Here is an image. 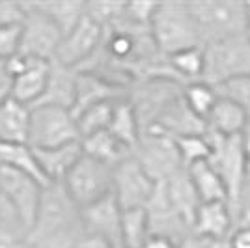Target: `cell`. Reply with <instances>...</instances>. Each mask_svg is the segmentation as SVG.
Instances as JSON below:
<instances>
[{
  "label": "cell",
  "instance_id": "cell-1",
  "mask_svg": "<svg viewBox=\"0 0 250 248\" xmlns=\"http://www.w3.org/2000/svg\"><path fill=\"white\" fill-rule=\"evenodd\" d=\"M83 235L81 207L62 183L43 186L38 213L22 241L32 248H75Z\"/></svg>",
  "mask_w": 250,
  "mask_h": 248
},
{
  "label": "cell",
  "instance_id": "cell-2",
  "mask_svg": "<svg viewBox=\"0 0 250 248\" xmlns=\"http://www.w3.org/2000/svg\"><path fill=\"white\" fill-rule=\"evenodd\" d=\"M211 145V155L208 163L219 174L228 194V207L231 217L237 222L241 215L243 194L250 179V170L241 147L239 136H219L206 133Z\"/></svg>",
  "mask_w": 250,
  "mask_h": 248
},
{
  "label": "cell",
  "instance_id": "cell-3",
  "mask_svg": "<svg viewBox=\"0 0 250 248\" xmlns=\"http://www.w3.org/2000/svg\"><path fill=\"white\" fill-rule=\"evenodd\" d=\"M149 34L163 56L179 51L204 47L187 2H163L157 4L149 22Z\"/></svg>",
  "mask_w": 250,
  "mask_h": 248
},
{
  "label": "cell",
  "instance_id": "cell-4",
  "mask_svg": "<svg viewBox=\"0 0 250 248\" xmlns=\"http://www.w3.org/2000/svg\"><path fill=\"white\" fill-rule=\"evenodd\" d=\"M187 6L204 45L245 34L247 2L200 0L187 2Z\"/></svg>",
  "mask_w": 250,
  "mask_h": 248
},
{
  "label": "cell",
  "instance_id": "cell-5",
  "mask_svg": "<svg viewBox=\"0 0 250 248\" xmlns=\"http://www.w3.org/2000/svg\"><path fill=\"white\" fill-rule=\"evenodd\" d=\"M250 75V45L243 36L204 45L202 83L213 88Z\"/></svg>",
  "mask_w": 250,
  "mask_h": 248
},
{
  "label": "cell",
  "instance_id": "cell-6",
  "mask_svg": "<svg viewBox=\"0 0 250 248\" xmlns=\"http://www.w3.org/2000/svg\"><path fill=\"white\" fill-rule=\"evenodd\" d=\"M75 142H81V135L71 110L58 106L30 108V133H28L30 147L51 149Z\"/></svg>",
  "mask_w": 250,
  "mask_h": 248
},
{
  "label": "cell",
  "instance_id": "cell-7",
  "mask_svg": "<svg viewBox=\"0 0 250 248\" xmlns=\"http://www.w3.org/2000/svg\"><path fill=\"white\" fill-rule=\"evenodd\" d=\"M112 166L81 155L62 179V186L79 207H86L112 192Z\"/></svg>",
  "mask_w": 250,
  "mask_h": 248
},
{
  "label": "cell",
  "instance_id": "cell-8",
  "mask_svg": "<svg viewBox=\"0 0 250 248\" xmlns=\"http://www.w3.org/2000/svg\"><path fill=\"white\" fill-rule=\"evenodd\" d=\"M133 157L157 185L183 170L174 138L157 129H146L140 133Z\"/></svg>",
  "mask_w": 250,
  "mask_h": 248
},
{
  "label": "cell",
  "instance_id": "cell-9",
  "mask_svg": "<svg viewBox=\"0 0 250 248\" xmlns=\"http://www.w3.org/2000/svg\"><path fill=\"white\" fill-rule=\"evenodd\" d=\"M24 17L21 21V49L19 54L34 60L52 62L58 45L62 41V32L56 24L34 6V2H22Z\"/></svg>",
  "mask_w": 250,
  "mask_h": 248
},
{
  "label": "cell",
  "instance_id": "cell-10",
  "mask_svg": "<svg viewBox=\"0 0 250 248\" xmlns=\"http://www.w3.org/2000/svg\"><path fill=\"white\" fill-rule=\"evenodd\" d=\"M157 183L146 174L135 157H127L112 170V194L122 211L146 207Z\"/></svg>",
  "mask_w": 250,
  "mask_h": 248
},
{
  "label": "cell",
  "instance_id": "cell-11",
  "mask_svg": "<svg viewBox=\"0 0 250 248\" xmlns=\"http://www.w3.org/2000/svg\"><path fill=\"white\" fill-rule=\"evenodd\" d=\"M0 192L8 198V202L17 211L26 235L40 207L43 185L19 170L0 165Z\"/></svg>",
  "mask_w": 250,
  "mask_h": 248
},
{
  "label": "cell",
  "instance_id": "cell-12",
  "mask_svg": "<svg viewBox=\"0 0 250 248\" xmlns=\"http://www.w3.org/2000/svg\"><path fill=\"white\" fill-rule=\"evenodd\" d=\"M101 40H103V28L88 15H84L73 30L67 32L62 38L52 62L71 69H81L84 63L94 58V54L101 45Z\"/></svg>",
  "mask_w": 250,
  "mask_h": 248
},
{
  "label": "cell",
  "instance_id": "cell-13",
  "mask_svg": "<svg viewBox=\"0 0 250 248\" xmlns=\"http://www.w3.org/2000/svg\"><path fill=\"white\" fill-rule=\"evenodd\" d=\"M144 209H146L151 237H163L172 241L174 245H179L183 239L192 233L190 226L168 204L165 190L161 185L155 186V192Z\"/></svg>",
  "mask_w": 250,
  "mask_h": 248
},
{
  "label": "cell",
  "instance_id": "cell-14",
  "mask_svg": "<svg viewBox=\"0 0 250 248\" xmlns=\"http://www.w3.org/2000/svg\"><path fill=\"white\" fill-rule=\"evenodd\" d=\"M81 218H83L84 233L104 239L112 247L120 245L122 207L118 206L112 192L90 206L81 207Z\"/></svg>",
  "mask_w": 250,
  "mask_h": 248
},
{
  "label": "cell",
  "instance_id": "cell-15",
  "mask_svg": "<svg viewBox=\"0 0 250 248\" xmlns=\"http://www.w3.org/2000/svg\"><path fill=\"white\" fill-rule=\"evenodd\" d=\"M147 129H157V131L172 136V138H181V136L190 135H206L208 133L206 122L200 120L196 114L190 112V108L185 104L181 93L177 97H174L161 110V114L155 118V122L149 125Z\"/></svg>",
  "mask_w": 250,
  "mask_h": 248
},
{
  "label": "cell",
  "instance_id": "cell-16",
  "mask_svg": "<svg viewBox=\"0 0 250 248\" xmlns=\"http://www.w3.org/2000/svg\"><path fill=\"white\" fill-rule=\"evenodd\" d=\"M49 73H51V62L34 60L26 56L22 71L11 79V99L26 104L28 108L36 106L45 93Z\"/></svg>",
  "mask_w": 250,
  "mask_h": 248
},
{
  "label": "cell",
  "instance_id": "cell-17",
  "mask_svg": "<svg viewBox=\"0 0 250 248\" xmlns=\"http://www.w3.org/2000/svg\"><path fill=\"white\" fill-rule=\"evenodd\" d=\"M235 227V220L226 202H209L200 204L192 220V233L204 239H211L217 243H226L231 229Z\"/></svg>",
  "mask_w": 250,
  "mask_h": 248
},
{
  "label": "cell",
  "instance_id": "cell-18",
  "mask_svg": "<svg viewBox=\"0 0 250 248\" xmlns=\"http://www.w3.org/2000/svg\"><path fill=\"white\" fill-rule=\"evenodd\" d=\"M77 75H79L77 69L51 62L47 88L36 106H58V108L71 110L75 103V92H77Z\"/></svg>",
  "mask_w": 250,
  "mask_h": 248
},
{
  "label": "cell",
  "instance_id": "cell-19",
  "mask_svg": "<svg viewBox=\"0 0 250 248\" xmlns=\"http://www.w3.org/2000/svg\"><path fill=\"white\" fill-rule=\"evenodd\" d=\"M159 185L163 186L168 204L172 206V209L179 217L187 222L190 226V231H192V220L196 215V209L200 207V200L187 170L185 168L179 170L172 177H168L165 183H159Z\"/></svg>",
  "mask_w": 250,
  "mask_h": 248
},
{
  "label": "cell",
  "instance_id": "cell-20",
  "mask_svg": "<svg viewBox=\"0 0 250 248\" xmlns=\"http://www.w3.org/2000/svg\"><path fill=\"white\" fill-rule=\"evenodd\" d=\"M249 122V114L233 99L219 95L215 106L206 118L208 133L219 136H239Z\"/></svg>",
  "mask_w": 250,
  "mask_h": 248
},
{
  "label": "cell",
  "instance_id": "cell-21",
  "mask_svg": "<svg viewBox=\"0 0 250 248\" xmlns=\"http://www.w3.org/2000/svg\"><path fill=\"white\" fill-rule=\"evenodd\" d=\"M34 153L45 179L49 183H62L67 172L73 168L79 157L83 155V149H81V142H75V144L51 147V149H34Z\"/></svg>",
  "mask_w": 250,
  "mask_h": 248
},
{
  "label": "cell",
  "instance_id": "cell-22",
  "mask_svg": "<svg viewBox=\"0 0 250 248\" xmlns=\"http://www.w3.org/2000/svg\"><path fill=\"white\" fill-rule=\"evenodd\" d=\"M30 108L15 99L0 106V144H28Z\"/></svg>",
  "mask_w": 250,
  "mask_h": 248
},
{
  "label": "cell",
  "instance_id": "cell-23",
  "mask_svg": "<svg viewBox=\"0 0 250 248\" xmlns=\"http://www.w3.org/2000/svg\"><path fill=\"white\" fill-rule=\"evenodd\" d=\"M81 149H83L84 155L92 157L95 161L104 163L112 168L116 165H120L124 159L133 155V151L129 147H125L108 131H99V133L81 138Z\"/></svg>",
  "mask_w": 250,
  "mask_h": 248
},
{
  "label": "cell",
  "instance_id": "cell-24",
  "mask_svg": "<svg viewBox=\"0 0 250 248\" xmlns=\"http://www.w3.org/2000/svg\"><path fill=\"white\" fill-rule=\"evenodd\" d=\"M185 170H187L192 186L198 194L200 204H209V202H226L228 204V194H226L224 183L208 161L196 163Z\"/></svg>",
  "mask_w": 250,
  "mask_h": 248
},
{
  "label": "cell",
  "instance_id": "cell-25",
  "mask_svg": "<svg viewBox=\"0 0 250 248\" xmlns=\"http://www.w3.org/2000/svg\"><path fill=\"white\" fill-rule=\"evenodd\" d=\"M106 131L114 138H118L125 147L135 151L138 138H140V124H138L135 108H133V104L127 97L120 99L116 103L112 120H110V125H108Z\"/></svg>",
  "mask_w": 250,
  "mask_h": 248
},
{
  "label": "cell",
  "instance_id": "cell-26",
  "mask_svg": "<svg viewBox=\"0 0 250 248\" xmlns=\"http://www.w3.org/2000/svg\"><path fill=\"white\" fill-rule=\"evenodd\" d=\"M0 165L19 170L22 174L30 176L32 179H36L43 186L51 185L43 176L36 153L28 144H0Z\"/></svg>",
  "mask_w": 250,
  "mask_h": 248
},
{
  "label": "cell",
  "instance_id": "cell-27",
  "mask_svg": "<svg viewBox=\"0 0 250 248\" xmlns=\"http://www.w3.org/2000/svg\"><path fill=\"white\" fill-rule=\"evenodd\" d=\"M34 6L56 24L62 38L86 15V2H34Z\"/></svg>",
  "mask_w": 250,
  "mask_h": 248
},
{
  "label": "cell",
  "instance_id": "cell-28",
  "mask_svg": "<svg viewBox=\"0 0 250 248\" xmlns=\"http://www.w3.org/2000/svg\"><path fill=\"white\" fill-rule=\"evenodd\" d=\"M168 65L174 73L176 81L181 86L188 83L202 81L204 73V47H194L187 51H179L176 54L167 56Z\"/></svg>",
  "mask_w": 250,
  "mask_h": 248
},
{
  "label": "cell",
  "instance_id": "cell-29",
  "mask_svg": "<svg viewBox=\"0 0 250 248\" xmlns=\"http://www.w3.org/2000/svg\"><path fill=\"white\" fill-rule=\"evenodd\" d=\"M149 235L146 209H127L122 211V226H120V245L125 248H144Z\"/></svg>",
  "mask_w": 250,
  "mask_h": 248
},
{
  "label": "cell",
  "instance_id": "cell-30",
  "mask_svg": "<svg viewBox=\"0 0 250 248\" xmlns=\"http://www.w3.org/2000/svg\"><path fill=\"white\" fill-rule=\"evenodd\" d=\"M120 99H110V101H101V103H95L88 108H84L83 112H79L75 116V122H77V129H79V135L81 138L84 136H90L99 131H106L110 120H112V112H114V106Z\"/></svg>",
  "mask_w": 250,
  "mask_h": 248
},
{
  "label": "cell",
  "instance_id": "cell-31",
  "mask_svg": "<svg viewBox=\"0 0 250 248\" xmlns=\"http://www.w3.org/2000/svg\"><path fill=\"white\" fill-rule=\"evenodd\" d=\"M181 97H183L185 104L190 108V112L196 114L200 120L206 122L211 108L215 106L217 99H219V92L213 86L202 83V81H196V83L185 84L181 88Z\"/></svg>",
  "mask_w": 250,
  "mask_h": 248
},
{
  "label": "cell",
  "instance_id": "cell-32",
  "mask_svg": "<svg viewBox=\"0 0 250 248\" xmlns=\"http://www.w3.org/2000/svg\"><path fill=\"white\" fill-rule=\"evenodd\" d=\"M177 147V153L181 159L183 168L208 161L211 155V145L206 135H190V136H181V138H174Z\"/></svg>",
  "mask_w": 250,
  "mask_h": 248
},
{
  "label": "cell",
  "instance_id": "cell-33",
  "mask_svg": "<svg viewBox=\"0 0 250 248\" xmlns=\"http://www.w3.org/2000/svg\"><path fill=\"white\" fill-rule=\"evenodd\" d=\"M125 2H86V15L101 28L124 19Z\"/></svg>",
  "mask_w": 250,
  "mask_h": 248
},
{
  "label": "cell",
  "instance_id": "cell-34",
  "mask_svg": "<svg viewBox=\"0 0 250 248\" xmlns=\"http://www.w3.org/2000/svg\"><path fill=\"white\" fill-rule=\"evenodd\" d=\"M0 237L15 239V241L24 239V226L21 218L2 192H0Z\"/></svg>",
  "mask_w": 250,
  "mask_h": 248
},
{
  "label": "cell",
  "instance_id": "cell-35",
  "mask_svg": "<svg viewBox=\"0 0 250 248\" xmlns=\"http://www.w3.org/2000/svg\"><path fill=\"white\" fill-rule=\"evenodd\" d=\"M219 95H224V97H229L233 99L235 103H239L250 118V75L249 77H241V79H235V81H229V83L222 84L219 88H215Z\"/></svg>",
  "mask_w": 250,
  "mask_h": 248
},
{
  "label": "cell",
  "instance_id": "cell-36",
  "mask_svg": "<svg viewBox=\"0 0 250 248\" xmlns=\"http://www.w3.org/2000/svg\"><path fill=\"white\" fill-rule=\"evenodd\" d=\"M21 49V22L0 26V62H6L19 54Z\"/></svg>",
  "mask_w": 250,
  "mask_h": 248
},
{
  "label": "cell",
  "instance_id": "cell-37",
  "mask_svg": "<svg viewBox=\"0 0 250 248\" xmlns=\"http://www.w3.org/2000/svg\"><path fill=\"white\" fill-rule=\"evenodd\" d=\"M155 2H125L124 19L136 24V26L149 28V22H151V17L155 13Z\"/></svg>",
  "mask_w": 250,
  "mask_h": 248
},
{
  "label": "cell",
  "instance_id": "cell-38",
  "mask_svg": "<svg viewBox=\"0 0 250 248\" xmlns=\"http://www.w3.org/2000/svg\"><path fill=\"white\" fill-rule=\"evenodd\" d=\"M24 17L22 2H0V26L19 24Z\"/></svg>",
  "mask_w": 250,
  "mask_h": 248
},
{
  "label": "cell",
  "instance_id": "cell-39",
  "mask_svg": "<svg viewBox=\"0 0 250 248\" xmlns=\"http://www.w3.org/2000/svg\"><path fill=\"white\" fill-rule=\"evenodd\" d=\"M224 248H250V227L237 224L226 239Z\"/></svg>",
  "mask_w": 250,
  "mask_h": 248
},
{
  "label": "cell",
  "instance_id": "cell-40",
  "mask_svg": "<svg viewBox=\"0 0 250 248\" xmlns=\"http://www.w3.org/2000/svg\"><path fill=\"white\" fill-rule=\"evenodd\" d=\"M176 248H224V243H217L211 239H204L200 235L190 233L188 237H185Z\"/></svg>",
  "mask_w": 250,
  "mask_h": 248
},
{
  "label": "cell",
  "instance_id": "cell-41",
  "mask_svg": "<svg viewBox=\"0 0 250 248\" xmlns=\"http://www.w3.org/2000/svg\"><path fill=\"white\" fill-rule=\"evenodd\" d=\"M11 97V77L6 71V63L0 62V106Z\"/></svg>",
  "mask_w": 250,
  "mask_h": 248
},
{
  "label": "cell",
  "instance_id": "cell-42",
  "mask_svg": "<svg viewBox=\"0 0 250 248\" xmlns=\"http://www.w3.org/2000/svg\"><path fill=\"white\" fill-rule=\"evenodd\" d=\"M75 248H114V247L108 241H104V239L84 233L83 237H81V241L75 245Z\"/></svg>",
  "mask_w": 250,
  "mask_h": 248
},
{
  "label": "cell",
  "instance_id": "cell-43",
  "mask_svg": "<svg viewBox=\"0 0 250 248\" xmlns=\"http://www.w3.org/2000/svg\"><path fill=\"white\" fill-rule=\"evenodd\" d=\"M239 142H241V147H243V153H245V159H247V165H249V170H250V118L247 125H245V129H243V133L239 135Z\"/></svg>",
  "mask_w": 250,
  "mask_h": 248
},
{
  "label": "cell",
  "instance_id": "cell-44",
  "mask_svg": "<svg viewBox=\"0 0 250 248\" xmlns=\"http://www.w3.org/2000/svg\"><path fill=\"white\" fill-rule=\"evenodd\" d=\"M176 247L177 245H174L172 241L163 237H149L146 241V245H144V248H176Z\"/></svg>",
  "mask_w": 250,
  "mask_h": 248
},
{
  "label": "cell",
  "instance_id": "cell-45",
  "mask_svg": "<svg viewBox=\"0 0 250 248\" xmlns=\"http://www.w3.org/2000/svg\"><path fill=\"white\" fill-rule=\"evenodd\" d=\"M21 241H15V239L8 237H0V248H15Z\"/></svg>",
  "mask_w": 250,
  "mask_h": 248
},
{
  "label": "cell",
  "instance_id": "cell-46",
  "mask_svg": "<svg viewBox=\"0 0 250 248\" xmlns=\"http://www.w3.org/2000/svg\"><path fill=\"white\" fill-rule=\"evenodd\" d=\"M245 38L250 45V2H247V22H245Z\"/></svg>",
  "mask_w": 250,
  "mask_h": 248
},
{
  "label": "cell",
  "instance_id": "cell-47",
  "mask_svg": "<svg viewBox=\"0 0 250 248\" xmlns=\"http://www.w3.org/2000/svg\"><path fill=\"white\" fill-rule=\"evenodd\" d=\"M243 209H250V179H249V185H247V190L243 194V204H241V211Z\"/></svg>",
  "mask_w": 250,
  "mask_h": 248
},
{
  "label": "cell",
  "instance_id": "cell-48",
  "mask_svg": "<svg viewBox=\"0 0 250 248\" xmlns=\"http://www.w3.org/2000/svg\"><path fill=\"white\" fill-rule=\"evenodd\" d=\"M15 248H32V247H28V245H26L24 241H21V243H19V245H17Z\"/></svg>",
  "mask_w": 250,
  "mask_h": 248
},
{
  "label": "cell",
  "instance_id": "cell-49",
  "mask_svg": "<svg viewBox=\"0 0 250 248\" xmlns=\"http://www.w3.org/2000/svg\"><path fill=\"white\" fill-rule=\"evenodd\" d=\"M114 248H125V247H122V245H118V247H114Z\"/></svg>",
  "mask_w": 250,
  "mask_h": 248
}]
</instances>
